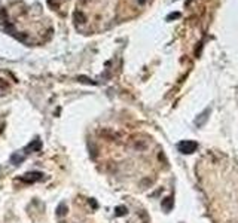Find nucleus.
Returning a JSON list of instances; mask_svg holds the SVG:
<instances>
[{
    "instance_id": "nucleus-8",
    "label": "nucleus",
    "mask_w": 238,
    "mask_h": 223,
    "mask_svg": "<svg viewBox=\"0 0 238 223\" xmlns=\"http://www.w3.org/2000/svg\"><path fill=\"white\" fill-rule=\"evenodd\" d=\"M208 113H210V110L207 109V110L204 112V115H199L201 118H198V119H197V125H198V127L201 125V124H204V122H205V119H207V115H208Z\"/></svg>"
},
{
    "instance_id": "nucleus-11",
    "label": "nucleus",
    "mask_w": 238,
    "mask_h": 223,
    "mask_svg": "<svg viewBox=\"0 0 238 223\" xmlns=\"http://www.w3.org/2000/svg\"><path fill=\"white\" fill-rule=\"evenodd\" d=\"M75 19H76V21L80 19L79 22H83V21H85V16H83V13H82V12H76V13H75Z\"/></svg>"
},
{
    "instance_id": "nucleus-12",
    "label": "nucleus",
    "mask_w": 238,
    "mask_h": 223,
    "mask_svg": "<svg viewBox=\"0 0 238 223\" xmlns=\"http://www.w3.org/2000/svg\"><path fill=\"white\" fill-rule=\"evenodd\" d=\"M7 18V12L4 9H0V21H6Z\"/></svg>"
},
{
    "instance_id": "nucleus-13",
    "label": "nucleus",
    "mask_w": 238,
    "mask_h": 223,
    "mask_svg": "<svg viewBox=\"0 0 238 223\" xmlns=\"http://www.w3.org/2000/svg\"><path fill=\"white\" fill-rule=\"evenodd\" d=\"M0 88H7V82H4L3 79H0Z\"/></svg>"
},
{
    "instance_id": "nucleus-7",
    "label": "nucleus",
    "mask_w": 238,
    "mask_h": 223,
    "mask_svg": "<svg viewBox=\"0 0 238 223\" xmlns=\"http://www.w3.org/2000/svg\"><path fill=\"white\" fill-rule=\"evenodd\" d=\"M171 207H173V198H167V199L162 202V208H164L165 211H170Z\"/></svg>"
},
{
    "instance_id": "nucleus-3",
    "label": "nucleus",
    "mask_w": 238,
    "mask_h": 223,
    "mask_svg": "<svg viewBox=\"0 0 238 223\" xmlns=\"http://www.w3.org/2000/svg\"><path fill=\"white\" fill-rule=\"evenodd\" d=\"M24 159H25V156H24V155H21V153H18V152H15V153H12V155H10V164H12V165H15V167H18L19 164H22V162H24Z\"/></svg>"
},
{
    "instance_id": "nucleus-15",
    "label": "nucleus",
    "mask_w": 238,
    "mask_h": 223,
    "mask_svg": "<svg viewBox=\"0 0 238 223\" xmlns=\"http://www.w3.org/2000/svg\"><path fill=\"white\" fill-rule=\"evenodd\" d=\"M144 1H146V0H138V3H141V4H143Z\"/></svg>"
},
{
    "instance_id": "nucleus-5",
    "label": "nucleus",
    "mask_w": 238,
    "mask_h": 223,
    "mask_svg": "<svg viewBox=\"0 0 238 223\" xmlns=\"http://www.w3.org/2000/svg\"><path fill=\"white\" fill-rule=\"evenodd\" d=\"M67 214V204L66 202H61L58 207H57V216L58 217H63Z\"/></svg>"
},
{
    "instance_id": "nucleus-14",
    "label": "nucleus",
    "mask_w": 238,
    "mask_h": 223,
    "mask_svg": "<svg viewBox=\"0 0 238 223\" xmlns=\"http://www.w3.org/2000/svg\"><path fill=\"white\" fill-rule=\"evenodd\" d=\"M89 204H92V207H94V208H97V207H98V205H97V202H95L94 199H89Z\"/></svg>"
},
{
    "instance_id": "nucleus-6",
    "label": "nucleus",
    "mask_w": 238,
    "mask_h": 223,
    "mask_svg": "<svg viewBox=\"0 0 238 223\" xmlns=\"http://www.w3.org/2000/svg\"><path fill=\"white\" fill-rule=\"evenodd\" d=\"M78 81L82 82V84H86V85H97L95 81H91V79L86 78V76H78Z\"/></svg>"
},
{
    "instance_id": "nucleus-4",
    "label": "nucleus",
    "mask_w": 238,
    "mask_h": 223,
    "mask_svg": "<svg viewBox=\"0 0 238 223\" xmlns=\"http://www.w3.org/2000/svg\"><path fill=\"white\" fill-rule=\"evenodd\" d=\"M40 149H42V141H40L39 138L33 140V141H31V143L25 147V150H27V152H30V150H31V152H40Z\"/></svg>"
},
{
    "instance_id": "nucleus-10",
    "label": "nucleus",
    "mask_w": 238,
    "mask_h": 223,
    "mask_svg": "<svg viewBox=\"0 0 238 223\" xmlns=\"http://www.w3.org/2000/svg\"><path fill=\"white\" fill-rule=\"evenodd\" d=\"M180 16V13L179 12H173V13H170L168 16H167V21H171V19H176V18H179Z\"/></svg>"
},
{
    "instance_id": "nucleus-9",
    "label": "nucleus",
    "mask_w": 238,
    "mask_h": 223,
    "mask_svg": "<svg viewBox=\"0 0 238 223\" xmlns=\"http://www.w3.org/2000/svg\"><path fill=\"white\" fill-rule=\"evenodd\" d=\"M115 214H116V216H125V214H126V208H125V207H116Z\"/></svg>"
},
{
    "instance_id": "nucleus-1",
    "label": "nucleus",
    "mask_w": 238,
    "mask_h": 223,
    "mask_svg": "<svg viewBox=\"0 0 238 223\" xmlns=\"http://www.w3.org/2000/svg\"><path fill=\"white\" fill-rule=\"evenodd\" d=\"M197 147H198V144H197L195 141H189V140L180 141V143L177 144V149H179V152H182V153H185V155L194 153V152L197 150Z\"/></svg>"
},
{
    "instance_id": "nucleus-2",
    "label": "nucleus",
    "mask_w": 238,
    "mask_h": 223,
    "mask_svg": "<svg viewBox=\"0 0 238 223\" xmlns=\"http://www.w3.org/2000/svg\"><path fill=\"white\" fill-rule=\"evenodd\" d=\"M43 178V174L40 171H30V173H25L22 177H21V181L24 183H36Z\"/></svg>"
}]
</instances>
